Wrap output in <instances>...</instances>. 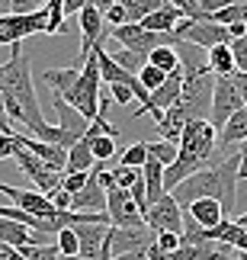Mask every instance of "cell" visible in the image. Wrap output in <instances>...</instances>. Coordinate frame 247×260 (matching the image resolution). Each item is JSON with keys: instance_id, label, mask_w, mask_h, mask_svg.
Wrapping results in <instances>:
<instances>
[{"instance_id": "obj_49", "label": "cell", "mask_w": 247, "mask_h": 260, "mask_svg": "<svg viewBox=\"0 0 247 260\" xmlns=\"http://www.w3.org/2000/svg\"><path fill=\"white\" fill-rule=\"evenodd\" d=\"M148 260H173V257H170V251H161L157 244H151L148 247Z\"/></svg>"}, {"instance_id": "obj_48", "label": "cell", "mask_w": 247, "mask_h": 260, "mask_svg": "<svg viewBox=\"0 0 247 260\" xmlns=\"http://www.w3.org/2000/svg\"><path fill=\"white\" fill-rule=\"evenodd\" d=\"M90 0H64V16H77Z\"/></svg>"}, {"instance_id": "obj_35", "label": "cell", "mask_w": 247, "mask_h": 260, "mask_svg": "<svg viewBox=\"0 0 247 260\" xmlns=\"http://www.w3.org/2000/svg\"><path fill=\"white\" fill-rule=\"evenodd\" d=\"M116 171V186H122V189H132L138 180H142V167H125V164H116L113 167Z\"/></svg>"}, {"instance_id": "obj_33", "label": "cell", "mask_w": 247, "mask_h": 260, "mask_svg": "<svg viewBox=\"0 0 247 260\" xmlns=\"http://www.w3.org/2000/svg\"><path fill=\"white\" fill-rule=\"evenodd\" d=\"M145 161H148V145L145 142L128 145L125 151L119 154V164H125V167H145Z\"/></svg>"}, {"instance_id": "obj_37", "label": "cell", "mask_w": 247, "mask_h": 260, "mask_svg": "<svg viewBox=\"0 0 247 260\" xmlns=\"http://www.w3.org/2000/svg\"><path fill=\"white\" fill-rule=\"evenodd\" d=\"M19 148H23V132H13V135L0 132V161H4V157H13Z\"/></svg>"}, {"instance_id": "obj_47", "label": "cell", "mask_w": 247, "mask_h": 260, "mask_svg": "<svg viewBox=\"0 0 247 260\" xmlns=\"http://www.w3.org/2000/svg\"><path fill=\"white\" fill-rule=\"evenodd\" d=\"M0 260H29L19 247H7V244H0Z\"/></svg>"}, {"instance_id": "obj_18", "label": "cell", "mask_w": 247, "mask_h": 260, "mask_svg": "<svg viewBox=\"0 0 247 260\" xmlns=\"http://www.w3.org/2000/svg\"><path fill=\"white\" fill-rule=\"evenodd\" d=\"M42 81L52 87V93L71 100L77 81H81V68H48V71H42Z\"/></svg>"}, {"instance_id": "obj_55", "label": "cell", "mask_w": 247, "mask_h": 260, "mask_svg": "<svg viewBox=\"0 0 247 260\" xmlns=\"http://www.w3.org/2000/svg\"><path fill=\"white\" fill-rule=\"evenodd\" d=\"M234 222H238V225H241V228H247V212H241V215H238V218H234Z\"/></svg>"}, {"instance_id": "obj_27", "label": "cell", "mask_w": 247, "mask_h": 260, "mask_svg": "<svg viewBox=\"0 0 247 260\" xmlns=\"http://www.w3.org/2000/svg\"><path fill=\"white\" fill-rule=\"evenodd\" d=\"M148 61H151L154 68H161L164 74H173L177 68H180V55H177L173 45H157L151 55H148Z\"/></svg>"}, {"instance_id": "obj_44", "label": "cell", "mask_w": 247, "mask_h": 260, "mask_svg": "<svg viewBox=\"0 0 247 260\" xmlns=\"http://www.w3.org/2000/svg\"><path fill=\"white\" fill-rule=\"evenodd\" d=\"M55 203V209H71V203H74V193H67V189L61 186V189H55L52 196H48Z\"/></svg>"}, {"instance_id": "obj_7", "label": "cell", "mask_w": 247, "mask_h": 260, "mask_svg": "<svg viewBox=\"0 0 247 260\" xmlns=\"http://www.w3.org/2000/svg\"><path fill=\"white\" fill-rule=\"evenodd\" d=\"M13 161L19 164V171H23L29 180H32V186L39 189V193L52 196L55 189L64 186V171H55V167H48L42 157H36L29 148H19V151L13 154Z\"/></svg>"}, {"instance_id": "obj_14", "label": "cell", "mask_w": 247, "mask_h": 260, "mask_svg": "<svg viewBox=\"0 0 247 260\" xmlns=\"http://www.w3.org/2000/svg\"><path fill=\"white\" fill-rule=\"evenodd\" d=\"M180 93H183V68H177V71L167 74V81L151 93V116H154V122L164 116V109H170L177 100H180Z\"/></svg>"}, {"instance_id": "obj_52", "label": "cell", "mask_w": 247, "mask_h": 260, "mask_svg": "<svg viewBox=\"0 0 247 260\" xmlns=\"http://www.w3.org/2000/svg\"><path fill=\"white\" fill-rule=\"evenodd\" d=\"M234 84H238V90H241V96H244V103H247V74H234Z\"/></svg>"}, {"instance_id": "obj_25", "label": "cell", "mask_w": 247, "mask_h": 260, "mask_svg": "<svg viewBox=\"0 0 247 260\" xmlns=\"http://www.w3.org/2000/svg\"><path fill=\"white\" fill-rule=\"evenodd\" d=\"M96 167V157H93V148L87 138H81L74 148H67V174H77V171H93Z\"/></svg>"}, {"instance_id": "obj_46", "label": "cell", "mask_w": 247, "mask_h": 260, "mask_svg": "<svg viewBox=\"0 0 247 260\" xmlns=\"http://www.w3.org/2000/svg\"><path fill=\"white\" fill-rule=\"evenodd\" d=\"M228 4H238V0H199V7H202V13L205 19H209L215 10H222V7H228Z\"/></svg>"}, {"instance_id": "obj_50", "label": "cell", "mask_w": 247, "mask_h": 260, "mask_svg": "<svg viewBox=\"0 0 247 260\" xmlns=\"http://www.w3.org/2000/svg\"><path fill=\"white\" fill-rule=\"evenodd\" d=\"M238 157H241V183L247 180V142L238 145Z\"/></svg>"}, {"instance_id": "obj_1", "label": "cell", "mask_w": 247, "mask_h": 260, "mask_svg": "<svg viewBox=\"0 0 247 260\" xmlns=\"http://www.w3.org/2000/svg\"><path fill=\"white\" fill-rule=\"evenodd\" d=\"M238 183H241V157H238V151H231L222 161H212L209 167L186 177L173 189V199L183 209L190 203H196V199H219L225 215L231 218L234 209H238Z\"/></svg>"}, {"instance_id": "obj_38", "label": "cell", "mask_w": 247, "mask_h": 260, "mask_svg": "<svg viewBox=\"0 0 247 260\" xmlns=\"http://www.w3.org/2000/svg\"><path fill=\"white\" fill-rule=\"evenodd\" d=\"M231 52H234V64H238V71L247 74V36H234L231 39Z\"/></svg>"}, {"instance_id": "obj_8", "label": "cell", "mask_w": 247, "mask_h": 260, "mask_svg": "<svg viewBox=\"0 0 247 260\" xmlns=\"http://www.w3.org/2000/svg\"><path fill=\"white\" fill-rule=\"evenodd\" d=\"M244 96H241V90L238 84H234V74L231 77H215V93H212V116H209V122L219 128H225V122L238 113V109H244Z\"/></svg>"}, {"instance_id": "obj_39", "label": "cell", "mask_w": 247, "mask_h": 260, "mask_svg": "<svg viewBox=\"0 0 247 260\" xmlns=\"http://www.w3.org/2000/svg\"><path fill=\"white\" fill-rule=\"evenodd\" d=\"M93 171H77V174H64V189L67 193H81V189L90 183Z\"/></svg>"}, {"instance_id": "obj_41", "label": "cell", "mask_w": 247, "mask_h": 260, "mask_svg": "<svg viewBox=\"0 0 247 260\" xmlns=\"http://www.w3.org/2000/svg\"><path fill=\"white\" fill-rule=\"evenodd\" d=\"M154 244L161 247V251H170V254H173L177 247L183 244V238L177 235V232H157V238H154Z\"/></svg>"}, {"instance_id": "obj_29", "label": "cell", "mask_w": 247, "mask_h": 260, "mask_svg": "<svg viewBox=\"0 0 247 260\" xmlns=\"http://www.w3.org/2000/svg\"><path fill=\"white\" fill-rule=\"evenodd\" d=\"M45 10H48V23H45V36H61L64 32V0H45Z\"/></svg>"}, {"instance_id": "obj_6", "label": "cell", "mask_w": 247, "mask_h": 260, "mask_svg": "<svg viewBox=\"0 0 247 260\" xmlns=\"http://www.w3.org/2000/svg\"><path fill=\"white\" fill-rule=\"evenodd\" d=\"M173 36L177 39H183V42H193V45H199V48H215V45H231V29L228 26H219V23H212V19H180V26L173 29Z\"/></svg>"}, {"instance_id": "obj_9", "label": "cell", "mask_w": 247, "mask_h": 260, "mask_svg": "<svg viewBox=\"0 0 247 260\" xmlns=\"http://www.w3.org/2000/svg\"><path fill=\"white\" fill-rule=\"evenodd\" d=\"M183 206L173 199V193H164L157 203L148 206V212H145V222L148 228H154V232H177V235H183Z\"/></svg>"}, {"instance_id": "obj_31", "label": "cell", "mask_w": 247, "mask_h": 260, "mask_svg": "<svg viewBox=\"0 0 247 260\" xmlns=\"http://www.w3.org/2000/svg\"><path fill=\"white\" fill-rule=\"evenodd\" d=\"M55 244L64 257H81V238H77V228H61L55 235Z\"/></svg>"}, {"instance_id": "obj_16", "label": "cell", "mask_w": 247, "mask_h": 260, "mask_svg": "<svg viewBox=\"0 0 247 260\" xmlns=\"http://www.w3.org/2000/svg\"><path fill=\"white\" fill-rule=\"evenodd\" d=\"M177 55H180V68H183V77H196L202 71H209V52L193 42H183V39H177L173 42Z\"/></svg>"}, {"instance_id": "obj_32", "label": "cell", "mask_w": 247, "mask_h": 260, "mask_svg": "<svg viewBox=\"0 0 247 260\" xmlns=\"http://www.w3.org/2000/svg\"><path fill=\"white\" fill-rule=\"evenodd\" d=\"M87 142H90L96 161H110V157H116V142H119V138H113V135H96V138H87Z\"/></svg>"}, {"instance_id": "obj_56", "label": "cell", "mask_w": 247, "mask_h": 260, "mask_svg": "<svg viewBox=\"0 0 247 260\" xmlns=\"http://www.w3.org/2000/svg\"><path fill=\"white\" fill-rule=\"evenodd\" d=\"M238 260H247V254H238Z\"/></svg>"}, {"instance_id": "obj_22", "label": "cell", "mask_w": 247, "mask_h": 260, "mask_svg": "<svg viewBox=\"0 0 247 260\" xmlns=\"http://www.w3.org/2000/svg\"><path fill=\"white\" fill-rule=\"evenodd\" d=\"M186 122H190V119H186L183 106L173 103L170 109H164L161 119H157V132H161V138H167V142H177V145H180V135H183Z\"/></svg>"}, {"instance_id": "obj_10", "label": "cell", "mask_w": 247, "mask_h": 260, "mask_svg": "<svg viewBox=\"0 0 247 260\" xmlns=\"http://www.w3.org/2000/svg\"><path fill=\"white\" fill-rule=\"evenodd\" d=\"M106 212H110V222L116 228H138V225H148L145 222V212L138 209V203L132 199V193L122 186H116L106 193Z\"/></svg>"}, {"instance_id": "obj_13", "label": "cell", "mask_w": 247, "mask_h": 260, "mask_svg": "<svg viewBox=\"0 0 247 260\" xmlns=\"http://www.w3.org/2000/svg\"><path fill=\"white\" fill-rule=\"evenodd\" d=\"M52 106H55V113H58V125H61V132L77 145V142L84 138L87 125H90V119H87L84 113H77V109L67 103L64 96H58V93H55V100H52Z\"/></svg>"}, {"instance_id": "obj_20", "label": "cell", "mask_w": 247, "mask_h": 260, "mask_svg": "<svg viewBox=\"0 0 247 260\" xmlns=\"http://www.w3.org/2000/svg\"><path fill=\"white\" fill-rule=\"evenodd\" d=\"M183 212L190 215L196 225H202V228H215V225L222 222V218H228L219 199H196V203H190V206L183 209Z\"/></svg>"}, {"instance_id": "obj_34", "label": "cell", "mask_w": 247, "mask_h": 260, "mask_svg": "<svg viewBox=\"0 0 247 260\" xmlns=\"http://www.w3.org/2000/svg\"><path fill=\"white\" fill-rule=\"evenodd\" d=\"M138 81H142V84H145V87L154 93V90H157V87H161V84L167 81V74L161 71V68H154L151 61H148V64L142 68V71H138Z\"/></svg>"}, {"instance_id": "obj_23", "label": "cell", "mask_w": 247, "mask_h": 260, "mask_svg": "<svg viewBox=\"0 0 247 260\" xmlns=\"http://www.w3.org/2000/svg\"><path fill=\"white\" fill-rule=\"evenodd\" d=\"M241 142H247V106L238 109V113L225 122L222 135H219V148H234V145H241Z\"/></svg>"}, {"instance_id": "obj_57", "label": "cell", "mask_w": 247, "mask_h": 260, "mask_svg": "<svg viewBox=\"0 0 247 260\" xmlns=\"http://www.w3.org/2000/svg\"><path fill=\"white\" fill-rule=\"evenodd\" d=\"M244 36H247V23H244Z\"/></svg>"}, {"instance_id": "obj_30", "label": "cell", "mask_w": 247, "mask_h": 260, "mask_svg": "<svg viewBox=\"0 0 247 260\" xmlns=\"http://www.w3.org/2000/svg\"><path fill=\"white\" fill-rule=\"evenodd\" d=\"M148 154H151L154 161H161L164 167H170V164L177 161V154H180V145L161 138V142H151V145H148Z\"/></svg>"}, {"instance_id": "obj_54", "label": "cell", "mask_w": 247, "mask_h": 260, "mask_svg": "<svg viewBox=\"0 0 247 260\" xmlns=\"http://www.w3.org/2000/svg\"><path fill=\"white\" fill-rule=\"evenodd\" d=\"M7 13H13V0H0V16H7Z\"/></svg>"}, {"instance_id": "obj_26", "label": "cell", "mask_w": 247, "mask_h": 260, "mask_svg": "<svg viewBox=\"0 0 247 260\" xmlns=\"http://www.w3.org/2000/svg\"><path fill=\"white\" fill-rule=\"evenodd\" d=\"M209 19L219 23V26H241V23H247V0H238V4H228V7L215 10Z\"/></svg>"}, {"instance_id": "obj_17", "label": "cell", "mask_w": 247, "mask_h": 260, "mask_svg": "<svg viewBox=\"0 0 247 260\" xmlns=\"http://www.w3.org/2000/svg\"><path fill=\"white\" fill-rule=\"evenodd\" d=\"M0 244L7 247H26V244H45L42 235L32 232L23 222H13V218H0Z\"/></svg>"}, {"instance_id": "obj_40", "label": "cell", "mask_w": 247, "mask_h": 260, "mask_svg": "<svg viewBox=\"0 0 247 260\" xmlns=\"http://www.w3.org/2000/svg\"><path fill=\"white\" fill-rule=\"evenodd\" d=\"M164 4L180 7V10H183V16H190V19H205L202 7H199V0H164Z\"/></svg>"}, {"instance_id": "obj_21", "label": "cell", "mask_w": 247, "mask_h": 260, "mask_svg": "<svg viewBox=\"0 0 247 260\" xmlns=\"http://www.w3.org/2000/svg\"><path fill=\"white\" fill-rule=\"evenodd\" d=\"M180 19H186L180 7L164 4L161 10H154L151 16H145V19H142V26H145V29H151V32H173V29L180 26Z\"/></svg>"}, {"instance_id": "obj_28", "label": "cell", "mask_w": 247, "mask_h": 260, "mask_svg": "<svg viewBox=\"0 0 247 260\" xmlns=\"http://www.w3.org/2000/svg\"><path fill=\"white\" fill-rule=\"evenodd\" d=\"M119 4L125 7L128 23H142L145 16H151L154 10H161V7H164V0H119Z\"/></svg>"}, {"instance_id": "obj_5", "label": "cell", "mask_w": 247, "mask_h": 260, "mask_svg": "<svg viewBox=\"0 0 247 260\" xmlns=\"http://www.w3.org/2000/svg\"><path fill=\"white\" fill-rule=\"evenodd\" d=\"M215 148H219V128H215L209 119H190L186 128H183V135H180V151L212 164Z\"/></svg>"}, {"instance_id": "obj_53", "label": "cell", "mask_w": 247, "mask_h": 260, "mask_svg": "<svg viewBox=\"0 0 247 260\" xmlns=\"http://www.w3.org/2000/svg\"><path fill=\"white\" fill-rule=\"evenodd\" d=\"M93 4H96V10H100V13L106 16V10H110V7L116 4V0H93Z\"/></svg>"}, {"instance_id": "obj_12", "label": "cell", "mask_w": 247, "mask_h": 260, "mask_svg": "<svg viewBox=\"0 0 247 260\" xmlns=\"http://www.w3.org/2000/svg\"><path fill=\"white\" fill-rule=\"evenodd\" d=\"M157 232L148 225H138V228H116L110 225V247H113V257L128 254V251H148L154 244Z\"/></svg>"}, {"instance_id": "obj_36", "label": "cell", "mask_w": 247, "mask_h": 260, "mask_svg": "<svg viewBox=\"0 0 247 260\" xmlns=\"http://www.w3.org/2000/svg\"><path fill=\"white\" fill-rule=\"evenodd\" d=\"M113 58H116V64H119V68H125V71H132V74H138V71H142V68L148 64V61H145L142 55L128 52V48H122V52H116Z\"/></svg>"}, {"instance_id": "obj_3", "label": "cell", "mask_w": 247, "mask_h": 260, "mask_svg": "<svg viewBox=\"0 0 247 260\" xmlns=\"http://www.w3.org/2000/svg\"><path fill=\"white\" fill-rule=\"evenodd\" d=\"M100 84H103V74H100V58H96V52L84 61L81 68V81H77V90L74 96L67 100L77 113H84L87 119H96V113H100Z\"/></svg>"}, {"instance_id": "obj_45", "label": "cell", "mask_w": 247, "mask_h": 260, "mask_svg": "<svg viewBox=\"0 0 247 260\" xmlns=\"http://www.w3.org/2000/svg\"><path fill=\"white\" fill-rule=\"evenodd\" d=\"M0 132H4V135H13V119H10V113H7L4 93H0Z\"/></svg>"}, {"instance_id": "obj_11", "label": "cell", "mask_w": 247, "mask_h": 260, "mask_svg": "<svg viewBox=\"0 0 247 260\" xmlns=\"http://www.w3.org/2000/svg\"><path fill=\"white\" fill-rule=\"evenodd\" d=\"M0 193H4L13 206H19V209H26V212H32V215H39V218H45V222H52L55 218V203L48 199L45 193H39V189H19V186H10V183H0ZM58 235V232H55Z\"/></svg>"}, {"instance_id": "obj_51", "label": "cell", "mask_w": 247, "mask_h": 260, "mask_svg": "<svg viewBox=\"0 0 247 260\" xmlns=\"http://www.w3.org/2000/svg\"><path fill=\"white\" fill-rule=\"evenodd\" d=\"M113 260H148V251H128V254H119Z\"/></svg>"}, {"instance_id": "obj_4", "label": "cell", "mask_w": 247, "mask_h": 260, "mask_svg": "<svg viewBox=\"0 0 247 260\" xmlns=\"http://www.w3.org/2000/svg\"><path fill=\"white\" fill-rule=\"evenodd\" d=\"M110 36L116 39V42H122V48H128V52H135V55H142L145 61H148V55H151L157 45H173V42H177L173 32H151V29H145L142 23L116 26V29H110Z\"/></svg>"}, {"instance_id": "obj_43", "label": "cell", "mask_w": 247, "mask_h": 260, "mask_svg": "<svg viewBox=\"0 0 247 260\" xmlns=\"http://www.w3.org/2000/svg\"><path fill=\"white\" fill-rule=\"evenodd\" d=\"M128 23V16H125V7L119 4V0H116V4L106 10V26L110 29H116V26H125Z\"/></svg>"}, {"instance_id": "obj_42", "label": "cell", "mask_w": 247, "mask_h": 260, "mask_svg": "<svg viewBox=\"0 0 247 260\" xmlns=\"http://www.w3.org/2000/svg\"><path fill=\"white\" fill-rule=\"evenodd\" d=\"M110 96H113V103H119V106H128L135 100V93H132L128 84H110Z\"/></svg>"}, {"instance_id": "obj_19", "label": "cell", "mask_w": 247, "mask_h": 260, "mask_svg": "<svg viewBox=\"0 0 247 260\" xmlns=\"http://www.w3.org/2000/svg\"><path fill=\"white\" fill-rule=\"evenodd\" d=\"M23 148H29L36 157H42L48 167H55V171H64V174H67V148L39 142V138H32V135H23Z\"/></svg>"}, {"instance_id": "obj_15", "label": "cell", "mask_w": 247, "mask_h": 260, "mask_svg": "<svg viewBox=\"0 0 247 260\" xmlns=\"http://www.w3.org/2000/svg\"><path fill=\"white\" fill-rule=\"evenodd\" d=\"M74 212H106V189L96 177V167H93V177L81 193H74V203H71Z\"/></svg>"}, {"instance_id": "obj_2", "label": "cell", "mask_w": 247, "mask_h": 260, "mask_svg": "<svg viewBox=\"0 0 247 260\" xmlns=\"http://www.w3.org/2000/svg\"><path fill=\"white\" fill-rule=\"evenodd\" d=\"M212 93H215V74L202 71L196 77H183V93L177 103L183 106L186 119H209L212 116Z\"/></svg>"}, {"instance_id": "obj_24", "label": "cell", "mask_w": 247, "mask_h": 260, "mask_svg": "<svg viewBox=\"0 0 247 260\" xmlns=\"http://www.w3.org/2000/svg\"><path fill=\"white\" fill-rule=\"evenodd\" d=\"M209 71H212L215 77H231V74H238V64H234L231 45H215V48H209Z\"/></svg>"}]
</instances>
